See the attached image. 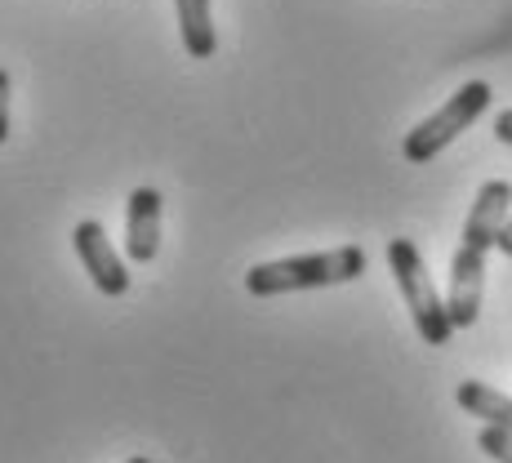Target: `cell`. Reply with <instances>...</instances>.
<instances>
[{
	"label": "cell",
	"mask_w": 512,
	"mask_h": 463,
	"mask_svg": "<svg viewBox=\"0 0 512 463\" xmlns=\"http://www.w3.org/2000/svg\"><path fill=\"white\" fill-rule=\"evenodd\" d=\"M366 250L361 245H343L326 254H294V259L259 263L245 272V290L254 299H277V294H299V290H321V285H348L366 272Z\"/></svg>",
	"instance_id": "1"
},
{
	"label": "cell",
	"mask_w": 512,
	"mask_h": 463,
	"mask_svg": "<svg viewBox=\"0 0 512 463\" xmlns=\"http://www.w3.org/2000/svg\"><path fill=\"white\" fill-rule=\"evenodd\" d=\"M388 268L392 277L401 285V299H406L410 317H415V330L423 334V343H432V348H446L450 334H455V325L446 317V299L437 294V285L428 277V263H423V254L415 250V241L410 236H392L388 241Z\"/></svg>",
	"instance_id": "2"
},
{
	"label": "cell",
	"mask_w": 512,
	"mask_h": 463,
	"mask_svg": "<svg viewBox=\"0 0 512 463\" xmlns=\"http://www.w3.org/2000/svg\"><path fill=\"white\" fill-rule=\"evenodd\" d=\"M490 98H495V90H490L486 81H468L459 94H450V103H441L437 112L428 116V121H419L415 130L406 134V143H401L406 161H410V165H428V161H437V156L446 152V147L455 143L459 134L468 130V125H477L481 116H486Z\"/></svg>",
	"instance_id": "3"
},
{
	"label": "cell",
	"mask_w": 512,
	"mask_h": 463,
	"mask_svg": "<svg viewBox=\"0 0 512 463\" xmlns=\"http://www.w3.org/2000/svg\"><path fill=\"white\" fill-rule=\"evenodd\" d=\"M481 294H486V250L459 241L455 254H450V290H446V317L455 330L477 325Z\"/></svg>",
	"instance_id": "4"
},
{
	"label": "cell",
	"mask_w": 512,
	"mask_h": 463,
	"mask_svg": "<svg viewBox=\"0 0 512 463\" xmlns=\"http://www.w3.org/2000/svg\"><path fill=\"white\" fill-rule=\"evenodd\" d=\"M72 245H76V254H81L90 281L98 285V294H107V299H121V294L130 290V268H125V259L116 254V245L107 241L103 223H94V219L76 223Z\"/></svg>",
	"instance_id": "5"
},
{
	"label": "cell",
	"mask_w": 512,
	"mask_h": 463,
	"mask_svg": "<svg viewBox=\"0 0 512 463\" xmlns=\"http://www.w3.org/2000/svg\"><path fill=\"white\" fill-rule=\"evenodd\" d=\"M161 192L156 187H134L125 201V254L130 263H152L161 250Z\"/></svg>",
	"instance_id": "6"
},
{
	"label": "cell",
	"mask_w": 512,
	"mask_h": 463,
	"mask_svg": "<svg viewBox=\"0 0 512 463\" xmlns=\"http://www.w3.org/2000/svg\"><path fill=\"white\" fill-rule=\"evenodd\" d=\"M508 214H512V183H508V179L481 183V192H477V201H472V214H468L464 236H459V241H464V245H477V250L490 254V250H495L499 228H504Z\"/></svg>",
	"instance_id": "7"
},
{
	"label": "cell",
	"mask_w": 512,
	"mask_h": 463,
	"mask_svg": "<svg viewBox=\"0 0 512 463\" xmlns=\"http://www.w3.org/2000/svg\"><path fill=\"white\" fill-rule=\"evenodd\" d=\"M455 401H459V410H464V415H477L481 423H495V428L512 432V397H504V392L490 388V383L464 379L455 388Z\"/></svg>",
	"instance_id": "8"
},
{
	"label": "cell",
	"mask_w": 512,
	"mask_h": 463,
	"mask_svg": "<svg viewBox=\"0 0 512 463\" xmlns=\"http://www.w3.org/2000/svg\"><path fill=\"white\" fill-rule=\"evenodd\" d=\"M179 9V36L187 58H214L219 36H214V18H210V0H174Z\"/></svg>",
	"instance_id": "9"
},
{
	"label": "cell",
	"mask_w": 512,
	"mask_h": 463,
	"mask_svg": "<svg viewBox=\"0 0 512 463\" xmlns=\"http://www.w3.org/2000/svg\"><path fill=\"white\" fill-rule=\"evenodd\" d=\"M477 446L486 450L495 463H512V432L508 428H495V423H486V428H481V437H477Z\"/></svg>",
	"instance_id": "10"
},
{
	"label": "cell",
	"mask_w": 512,
	"mask_h": 463,
	"mask_svg": "<svg viewBox=\"0 0 512 463\" xmlns=\"http://www.w3.org/2000/svg\"><path fill=\"white\" fill-rule=\"evenodd\" d=\"M9 139V72L0 67V143Z\"/></svg>",
	"instance_id": "11"
},
{
	"label": "cell",
	"mask_w": 512,
	"mask_h": 463,
	"mask_svg": "<svg viewBox=\"0 0 512 463\" xmlns=\"http://www.w3.org/2000/svg\"><path fill=\"white\" fill-rule=\"evenodd\" d=\"M495 139L512 147V107H508V112H499V116H495Z\"/></svg>",
	"instance_id": "12"
},
{
	"label": "cell",
	"mask_w": 512,
	"mask_h": 463,
	"mask_svg": "<svg viewBox=\"0 0 512 463\" xmlns=\"http://www.w3.org/2000/svg\"><path fill=\"white\" fill-rule=\"evenodd\" d=\"M495 250H504L508 259H512V214L504 219V228H499V241H495Z\"/></svg>",
	"instance_id": "13"
},
{
	"label": "cell",
	"mask_w": 512,
	"mask_h": 463,
	"mask_svg": "<svg viewBox=\"0 0 512 463\" xmlns=\"http://www.w3.org/2000/svg\"><path fill=\"white\" fill-rule=\"evenodd\" d=\"M130 463H152V459H143V455H139V459H130Z\"/></svg>",
	"instance_id": "14"
}]
</instances>
